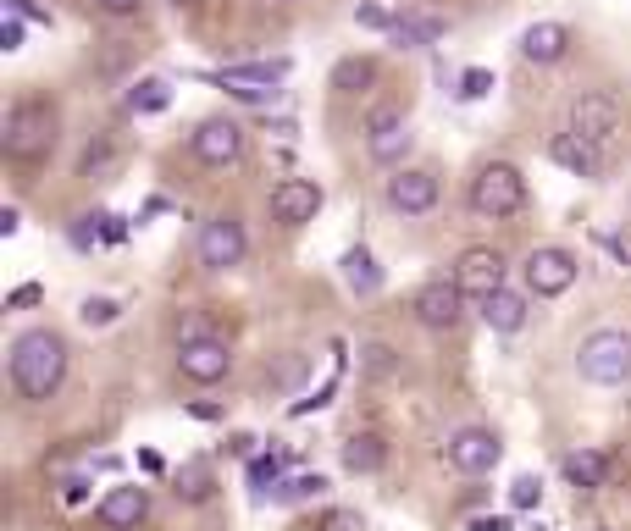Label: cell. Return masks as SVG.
I'll list each match as a JSON object with an SVG mask.
<instances>
[{"label": "cell", "mask_w": 631, "mask_h": 531, "mask_svg": "<svg viewBox=\"0 0 631 531\" xmlns=\"http://www.w3.org/2000/svg\"><path fill=\"white\" fill-rule=\"evenodd\" d=\"M61 377H67V338L50 327H28L23 338L12 343V388L17 399L45 404L56 399Z\"/></svg>", "instance_id": "cell-1"}, {"label": "cell", "mask_w": 631, "mask_h": 531, "mask_svg": "<svg viewBox=\"0 0 631 531\" xmlns=\"http://www.w3.org/2000/svg\"><path fill=\"white\" fill-rule=\"evenodd\" d=\"M56 106L50 100H17L12 111H6V155L12 161H39L45 150H56Z\"/></svg>", "instance_id": "cell-2"}, {"label": "cell", "mask_w": 631, "mask_h": 531, "mask_svg": "<svg viewBox=\"0 0 631 531\" xmlns=\"http://www.w3.org/2000/svg\"><path fill=\"white\" fill-rule=\"evenodd\" d=\"M576 371H582L593 388H620V382H631V332H593V338H582V349H576Z\"/></svg>", "instance_id": "cell-3"}, {"label": "cell", "mask_w": 631, "mask_h": 531, "mask_svg": "<svg viewBox=\"0 0 631 531\" xmlns=\"http://www.w3.org/2000/svg\"><path fill=\"white\" fill-rule=\"evenodd\" d=\"M471 211L477 216H493V222H504V216H515L526 205V177H521V166H510V161H488L477 177H471Z\"/></svg>", "instance_id": "cell-4"}, {"label": "cell", "mask_w": 631, "mask_h": 531, "mask_svg": "<svg viewBox=\"0 0 631 531\" xmlns=\"http://www.w3.org/2000/svg\"><path fill=\"white\" fill-rule=\"evenodd\" d=\"M620 122H626V106H620L609 89H582V95L571 100V111H565V128L582 133L587 144H604L620 133Z\"/></svg>", "instance_id": "cell-5"}, {"label": "cell", "mask_w": 631, "mask_h": 531, "mask_svg": "<svg viewBox=\"0 0 631 531\" xmlns=\"http://www.w3.org/2000/svg\"><path fill=\"white\" fill-rule=\"evenodd\" d=\"M443 454H449V465L460 476H488L493 465L504 460V443H499V432H488V426H460Z\"/></svg>", "instance_id": "cell-6"}, {"label": "cell", "mask_w": 631, "mask_h": 531, "mask_svg": "<svg viewBox=\"0 0 631 531\" xmlns=\"http://www.w3.org/2000/svg\"><path fill=\"white\" fill-rule=\"evenodd\" d=\"M576 283V255L560 244H543L526 255V288H532L537 299H560L565 288Z\"/></svg>", "instance_id": "cell-7"}, {"label": "cell", "mask_w": 631, "mask_h": 531, "mask_svg": "<svg viewBox=\"0 0 631 531\" xmlns=\"http://www.w3.org/2000/svg\"><path fill=\"white\" fill-rule=\"evenodd\" d=\"M250 238H244V222L239 216H211L200 227V266L205 272H227V266H239Z\"/></svg>", "instance_id": "cell-8"}, {"label": "cell", "mask_w": 631, "mask_h": 531, "mask_svg": "<svg viewBox=\"0 0 631 531\" xmlns=\"http://www.w3.org/2000/svg\"><path fill=\"white\" fill-rule=\"evenodd\" d=\"M382 200L399 216H427L432 205H438V172H427V166H399V172L388 177Z\"/></svg>", "instance_id": "cell-9"}, {"label": "cell", "mask_w": 631, "mask_h": 531, "mask_svg": "<svg viewBox=\"0 0 631 531\" xmlns=\"http://www.w3.org/2000/svg\"><path fill=\"white\" fill-rule=\"evenodd\" d=\"M189 150H194V161H205V166H233L244 155V128L233 117H205L200 128H194Z\"/></svg>", "instance_id": "cell-10"}, {"label": "cell", "mask_w": 631, "mask_h": 531, "mask_svg": "<svg viewBox=\"0 0 631 531\" xmlns=\"http://www.w3.org/2000/svg\"><path fill=\"white\" fill-rule=\"evenodd\" d=\"M454 283H460L471 299L499 294V288H504V255H499V249H488V244H471L460 260H454Z\"/></svg>", "instance_id": "cell-11"}, {"label": "cell", "mask_w": 631, "mask_h": 531, "mask_svg": "<svg viewBox=\"0 0 631 531\" xmlns=\"http://www.w3.org/2000/svg\"><path fill=\"white\" fill-rule=\"evenodd\" d=\"M465 288L460 283H449V277H438V283H427L416 294V321L421 327H432V332H454L460 327V316H465Z\"/></svg>", "instance_id": "cell-12"}, {"label": "cell", "mask_w": 631, "mask_h": 531, "mask_svg": "<svg viewBox=\"0 0 631 531\" xmlns=\"http://www.w3.org/2000/svg\"><path fill=\"white\" fill-rule=\"evenodd\" d=\"M322 183H310V177H283L272 189V222H283V227H305V222H316V211H322Z\"/></svg>", "instance_id": "cell-13"}, {"label": "cell", "mask_w": 631, "mask_h": 531, "mask_svg": "<svg viewBox=\"0 0 631 531\" xmlns=\"http://www.w3.org/2000/svg\"><path fill=\"white\" fill-rule=\"evenodd\" d=\"M178 371L189 382H222L233 371V349L222 338H194V343H178Z\"/></svg>", "instance_id": "cell-14"}, {"label": "cell", "mask_w": 631, "mask_h": 531, "mask_svg": "<svg viewBox=\"0 0 631 531\" xmlns=\"http://www.w3.org/2000/svg\"><path fill=\"white\" fill-rule=\"evenodd\" d=\"M410 144H416V133H410V122L399 117V111H377V117H371V139H366L371 161L399 166L410 155Z\"/></svg>", "instance_id": "cell-15"}, {"label": "cell", "mask_w": 631, "mask_h": 531, "mask_svg": "<svg viewBox=\"0 0 631 531\" xmlns=\"http://www.w3.org/2000/svg\"><path fill=\"white\" fill-rule=\"evenodd\" d=\"M548 161L565 166V172H576V177H604V150L587 144L582 133H571V128L548 139Z\"/></svg>", "instance_id": "cell-16"}, {"label": "cell", "mask_w": 631, "mask_h": 531, "mask_svg": "<svg viewBox=\"0 0 631 531\" xmlns=\"http://www.w3.org/2000/svg\"><path fill=\"white\" fill-rule=\"evenodd\" d=\"M144 515H150V493H144V487H111L95 509V520L106 531H133Z\"/></svg>", "instance_id": "cell-17"}, {"label": "cell", "mask_w": 631, "mask_h": 531, "mask_svg": "<svg viewBox=\"0 0 631 531\" xmlns=\"http://www.w3.org/2000/svg\"><path fill=\"white\" fill-rule=\"evenodd\" d=\"M571 45H576V34L565 23H532L521 34V56L537 61V67H554V61H565V56H571Z\"/></svg>", "instance_id": "cell-18"}, {"label": "cell", "mask_w": 631, "mask_h": 531, "mask_svg": "<svg viewBox=\"0 0 631 531\" xmlns=\"http://www.w3.org/2000/svg\"><path fill=\"white\" fill-rule=\"evenodd\" d=\"M338 272H344L349 294H360V299H371V294L382 288V266L371 260V249H366V244L344 249V260H338Z\"/></svg>", "instance_id": "cell-19"}, {"label": "cell", "mask_w": 631, "mask_h": 531, "mask_svg": "<svg viewBox=\"0 0 631 531\" xmlns=\"http://www.w3.org/2000/svg\"><path fill=\"white\" fill-rule=\"evenodd\" d=\"M288 72H294V61H288V56H272V61H233V67L216 72V83H266V89H277Z\"/></svg>", "instance_id": "cell-20"}, {"label": "cell", "mask_w": 631, "mask_h": 531, "mask_svg": "<svg viewBox=\"0 0 631 531\" xmlns=\"http://www.w3.org/2000/svg\"><path fill=\"white\" fill-rule=\"evenodd\" d=\"M482 321H488L493 332H521L526 327V299L510 294V288H499V294L482 299Z\"/></svg>", "instance_id": "cell-21"}, {"label": "cell", "mask_w": 631, "mask_h": 531, "mask_svg": "<svg viewBox=\"0 0 631 531\" xmlns=\"http://www.w3.org/2000/svg\"><path fill=\"white\" fill-rule=\"evenodd\" d=\"M382 460H388V443H382L377 432H355L344 443V471H355V476L382 471Z\"/></svg>", "instance_id": "cell-22"}, {"label": "cell", "mask_w": 631, "mask_h": 531, "mask_svg": "<svg viewBox=\"0 0 631 531\" xmlns=\"http://www.w3.org/2000/svg\"><path fill=\"white\" fill-rule=\"evenodd\" d=\"M172 493L178 498H189V504H205V498L216 493V471H211V460H183L178 471H172Z\"/></svg>", "instance_id": "cell-23"}, {"label": "cell", "mask_w": 631, "mask_h": 531, "mask_svg": "<svg viewBox=\"0 0 631 531\" xmlns=\"http://www.w3.org/2000/svg\"><path fill=\"white\" fill-rule=\"evenodd\" d=\"M565 482L571 487H604L609 482V454H598V449L565 454Z\"/></svg>", "instance_id": "cell-24"}, {"label": "cell", "mask_w": 631, "mask_h": 531, "mask_svg": "<svg viewBox=\"0 0 631 531\" xmlns=\"http://www.w3.org/2000/svg\"><path fill=\"white\" fill-rule=\"evenodd\" d=\"M443 17H399V23H393V45H405V50H421V45H438L443 39Z\"/></svg>", "instance_id": "cell-25"}, {"label": "cell", "mask_w": 631, "mask_h": 531, "mask_svg": "<svg viewBox=\"0 0 631 531\" xmlns=\"http://www.w3.org/2000/svg\"><path fill=\"white\" fill-rule=\"evenodd\" d=\"M167 106H172L167 78H139L128 89V111H139V117H155V111H167Z\"/></svg>", "instance_id": "cell-26"}, {"label": "cell", "mask_w": 631, "mask_h": 531, "mask_svg": "<svg viewBox=\"0 0 631 531\" xmlns=\"http://www.w3.org/2000/svg\"><path fill=\"white\" fill-rule=\"evenodd\" d=\"M371 78H377V61H371V56H344L333 67V89H338V95H360Z\"/></svg>", "instance_id": "cell-27"}, {"label": "cell", "mask_w": 631, "mask_h": 531, "mask_svg": "<svg viewBox=\"0 0 631 531\" xmlns=\"http://www.w3.org/2000/svg\"><path fill=\"white\" fill-rule=\"evenodd\" d=\"M360 371L371 382H388V377H399V354L388 343H360Z\"/></svg>", "instance_id": "cell-28"}, {"label": "cell", "mask_w": 631, "mask_h": 531, "mask_svg": "<svg viewBox=\"0 0 631 531\" xmlns=\"http://www.w3.org/2000/svg\"><path fill=\"white\" fill-rule=\"evenodd\" d=\"M327 493V476L322 471H305V476H288L283 487H277V504H305V498H322Z\"/></svg>", "instance_id": "cell-29"}, {"label": "cell", "mask_w": 631, "mask_h": 531, "mask_svg": "<svg viewBox=\"0 0 631 531\" xmlns=\"http://www.w3.org/2000/svg\"><path fill=\"white\" fill-rule=\"evenodd\" d=\"M250 487H255V498L277 493V487H283V454H255L250 460Z\"/></svg>", "instance_id": "cell-30"}, {"label": "cell", "mask_w": 631, "mask_h": 531, "mask_svg": "<svg viewBox=\"0 0 631 531\" xmlns=\"http://www.w3.org/2000/svg\"><path fill=\"white\" fill-rule=\"evenodd\" d=\"M222 89L239 100V106H277V100H283V89H266V83H222Z\"/></svg>", "instance_id": "cell-31"}, {"label": "cell", "mask_w": 631, "mask_h": 531, "mask_svg": "<svg viewBox=\"0 0 631 531\" xmlns=\"http://www.w3.org/2000/svg\"><path fill=\"white\" fill-rule=\"evenodd\" d=\"M338 377H344V366H338V371H333V377H327V382H322V388H316V393H305V399H299V404H288V415H310V410H327V404H333V393H338Z\"/></svg>", "instance_id": "cell-32"}, {"label": "cell", "mask_w": 631, "mask_h": 531, "mask_svg": "<svg viewBox=\"0 0 631 531\" xmlns=\"http://www.w3.org/2000/svg\"><path fill=\"white\" fill-rule=\"evenodd\" d=\"M460 100H482V95H493V72L488 67H465L460 72V89H454Z\"/></svg>", "instance_id": "cell-33"}, {"label": "cell", "mask_w": 631, "mask_h": 531, "mask_svg": "<svg viewBox=\"0 0 631 531\" xmlns=\"http://www.w3.org/2000/svg\"><path fill=\"white\" fill-rule=\"evenodd\" d=\"M100 222H106V216H95V211H89V216H78V222H72V249H95L100 244V238H106V227H100Z\"/></svg>", "instance_id": "cell-34"}, {"label": "cell", "mask_w": 631, "mask_h": 531, "mask_svg": "<svg viewBox=\"0 0 631 531\" xmlns=\"http://www.w3.org/2000/svg\"><path fill=\"white\" fill-rule=\"evenodd\" d=\"M78 316H84V327H111V321L122 316V305H117V299H84Z\"/></svg>", "instance_id": "cell-35"}, {"label": "cell", "mask_w": 631, "mask_h": 531, "mask_svg": "<svg viewBox=\"0 0 631 531\" xmlns=\"http://www.w3.org/2000/svg\"><path fill=\"white\" fill-rule=\"evenodd\" d=\"M537 498H543V482H537V476H515L510 482V509H537Z\"/></svg>", "instance_id": "cell-36"}, {"label": "cell", "mask_w": 631, "mask_h": 531, "mask_svg": "<svg viewBox=\"0 0 631 531\" xmlns=\"http://www.w3.org/2000/svg\"><path fill=\"white\" fill-rule=\"evenodd\" d=\"M355 23H360V28H371V34H393V23H399V17L382 12V6H371V0H366V6H355Z\"/></svg>", "instance_id": "cell-37"}, {"label": "cell", "mask_w": 631, "mask_h": 531, "mask_svg": "<svg viewBox=\"0 0 631 531\" xmlns=\"http://www.w3.org/2000/svg\"><path fill=\"white\" fill-rule=\"evenodd\" d=\"M310 531H366V520H360L355 509H327V515L316 520Z\"/></svg>", "instance_id": "cell-38"}, {"label": "cell", "mask_w": 631, "mask_h": 531, "mask_svg": "<svg viewBox=\"0 0 631 531\" xmlns=\"http://www.w3.org/2000/svg\"><path fill=\"white\" fill-rule=\"evenodd\" d=\"M0 50H6V56H12V50H23V17L0 12Z\"/></svg>", "instance_id": "cell-39"}, {"label": "cell", "mask_w": 631, "mask_h": 531, "mask_svg": "<svg viewBox=\"0 0 631 531\" xmlns=\"http://www.w3.org/2000/svg\"><path fill=\"white\" fill-rule=\"evenodd\" d=\"M0 12H12V17H23V23H56V17L45 12V6H34V0H6V6H0Z\"/></svg>", "instance_id": "cell-40"}, {"label": "cell", "mask_w": 631, "mask_h": 531, "mask_svg": "<svg viewBox=\"0 0 631 531\" xmlns=\"http://www.w3.org/2000/svg\"><path fill=\"white\" fill-rule=\"evenodd\" d=\"M39 294H45V288H39V283H23V288H12V294H6V310H28V305H39Z\"/></svg>", "instance_id": "cell-41"}, {"label": "cell", "mask_w": 631, "mask_h": 531, "mask_svg": "<svg viewBox=\"0 0 631 531\" xmlns=\"http://www.w3.org/2000/svg\"><path fill=\"white\" fill-rule=\"evenodd\" d=\"M89 498V476H67L61 482V504H84Z\"/></svg>", "instance_id": "cell-42"}, {"label": "cell", "mask_w": 631, "mask_h": 531, "mask_svg": "<svg viewBox=\"0 0 631 531\" xmlns=\"http://www.w3.org/2000/svg\"><path fill=\"white\" fill-rule=\"evenodd\" d=\"M144 0H95V12H106V17H133Z\"/></svg>", "instance_id": "cell-43"}, {"label": "cell", "mask_w": 631, "mask_h": 531, "mask_svg": "<svg viewBox=\"0 0 631 531\" xmlns=\"http://www.w3.org/2000/svg\"><path fill=\"white\" fill-rule=\"evenodd\" d=\"M471 531H510V515H477Z\"/></svg>", "instance_id": "cell-44"}, {"label": "cell", "mask_w": 631, "mask_h": 531, "mask_svg": "<svg viewBox=\"0 0 631 531\" xmlns=\"http://www.w3.org/2000/svg\"><path fill=\"white\" fill-rule=\"evenodd\" d=\"M139 471L161 476V471H167V460H161V454H155V449H139Z\"/></svg>", "instance_id": "cell-45"}, {"label": "cell", "mask_w": 631, "mask_h": 531, "mask_svg": "<svg viewBox=\"0 0 631 531\" xmlns=\"http://www.w3.org/2000/svg\"><path fill=\"white\" fill-rule=\"evenodd\" d=\"M17 227H23V216H17V211H12V205H6V211H0V238H12V233H17Z\"/></svg>", "instance_id": "cell-46"}, {"label": "cell", "mask_w": 631, "mask_h": 531, "mask_svg": "<svg viewBox=\"0 0 631 531\" xmlns=\"http://www.w3.org/2000/svg\"><path fill=\"white\" fill-rule=\"evenodd\" d=\"M194 421H222V404H189Z\"/></svg>", "instance_id": "cell-47"}, {"label": "cell", "mask_w": 631, "mask_h": 531, "mask_svg": "<svg viewBox=\"0 0 631 531\" xmlns=\"http://www.w3.org/2000/svg\"><path fill=\"white\" fill-rule=\"evenodd\" d=\"M227 449H233V454H244V460H255V437H250V432H239L233 443H227Z\"/></svg>", "instance_id": "cell-48"}, {"label": "cell", "mask_w": 631, "mask_h": 531, "mask_svg": "<svg viewBox=\"0 0 631 531\" xmlns=\"http://www.w3.org/2000/svg\"><path fill=\"white\" fill-rule=\"evenodd\" d=\"M178 6H183V0H178Z\"/></svg>", "instance_id": "cell-49"}]
</instances>
